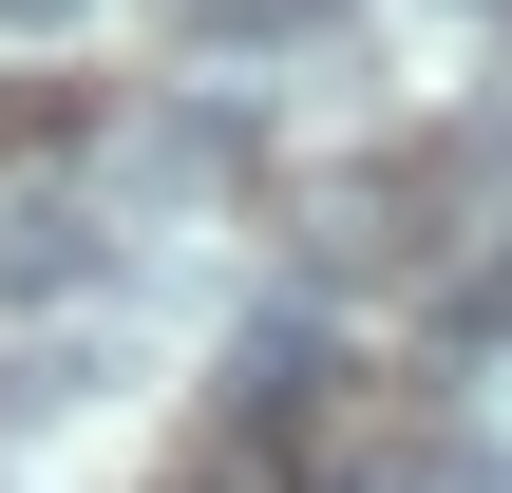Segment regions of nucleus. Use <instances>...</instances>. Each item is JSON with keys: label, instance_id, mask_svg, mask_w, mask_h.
<instances>
[{"label": "nucleus", "instance_id": "20e7f679", "mask_svg": "<svg viewBox=\"0 0 512 493\" xmlns=\"http://www.w3.org/2000/svg\"><path fill=\"white\" fill-rule=\"evenodd\" d=\"M323 19H342V0H190L209 57H247V38H323Z\"/></svg>", "mask_w": 512, "mask_h": 493}, {"label": "nucleus", "instance_id": "7ed1b4c3", "mask_svg": "<svg viewBox=\"0 0 512 493\" xmlns=\"http://www.w3.org/2000/svg\"><path fill=\"white\" fill-rule=\"evenodd\" d=\"M228 171H247V133H228V114H152V133L114 152V209H171V190H228Z\"/></svg>", "mask_w": 512, "mask_h": 493}, {"label": "nucleus", "instance_id": "f03ea898", "mask_svg": "<svg viewBox=\"0 0 512 493\" xmlns=\"http://www.w3.org/2000/svg\"><path fill=\"white\" fill-rule=\"evenodd\" d=\"M323 399V304H266V323H228V437H285Z\"/></svg>", "mask_w": 512, "mask_h": 493}, {"label": "nucleus", "instance_id": "f257e3e1", "mask_svg": "<svg viewBox=\"0 0 512 493\" xmlns=\"http://www.w3.org/2000/svg\"><path fill=\"white\" fill-rule=\"evenodd\" d=\"M114 266V209H76V190H0V304H76Z\"/></svg>", "mask_w": 512, "mask_h": 493}, {"label": "nucleus", "instance_id": "39448f33", "mask_svg": "<svg viewBox=\"0 0 512 493\" xmlns=\"http://www.w3.org/2000/svg\"><path fill=\"white\" fill-rule=\"evenodd\" d=\"M0 19H19V38H76V19H95V0H0Z\"/></svg>", "mask_w": 512, "mask_h": 493}]
</instances>
